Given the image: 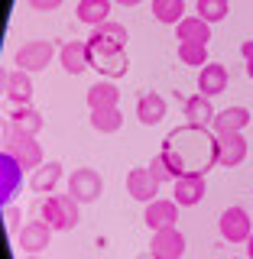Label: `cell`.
Segmentation results:
<instances>
[{
  "label": "cell",
  "mask_w": 253,
  "mask_h": 259,
  "mask_svg": "<svg viewBox=\"0 0 253 259\" xmlns=\"http://www.w3.org/2000/svg\"><path fill=\"white\" fill-rule=\"evenodd\" d=\"M159 156L166 159V165L172 168L175 178L208 175V168L218 165V136L211 133V130L185 123V126H178L166 136Z\"/></svg>",
  "instance_id": "1"
},
{
  "label": "cell",
  "mask_w": 253,
  "mask_h": 259,
  "mask_svg": "<svg viewBox=\"0 0 253 259\" xmlns=\"http://www.w3.org/2000/svg\"><path fill=\"white\" fill-rule=\"evenodd\" d=\"M39 221H46L52 230H75L81 221V207L71 194H49L39 204Z\"/></svg>",
  "instance_id": "2"
},
{
  "label": "cell",
  "mask_w": 253,
  "mask_h": 259,
  "mask_svg": "<svg viewBox=\"0 0 253 259\" xmlns=\"http://www.w3.org/2000/svg\"><path fill=\"white\" fill-rule=\"evenodd\" d=\"M4 152H7L10 162H16V168H23V172H36V168L43 165V146H39L36 136L10 130L7 140H4Z\"/></svg>",
  "instance_id": "3"
},
{
  "label": "cell",
  "mask_w": 253,
  "mask_h": 259,
  "mask_svg": "<svg viewBox=\"0 0 253 259\" xmlns=\"http://www.w3.org/2000/svg\"><path fill=\"white\" fill-rule=\"evenodd\" d=\"M88 55H91V68L101 71L104 78H124L130 62L127 52L120 46H107V42H97V39H88Z\"/></svg>",
  "instance_id": "4"
},
{
  "label": "cell",
  "mask_w": 253,
  "mask_h": 259,
  "mask_svg": "<svg viewBox=\"0 0 253 259\" xmlns=\"http://www.w3.org/2000/svg\"><path fill=\"white\" fill-rule=\"evenodd\" d=\"M104 191V178L94 168H75L68 175V194L78 201V204H94Z\"/></svg>",
  "instance_id": "5"
},
{
  "label": "cell",
  "mask_w": 253,
  "mask_h": 259,
  "mask_svg": "<svg viewBox=\"0 0 253 259\" xmlns=\"http://www.w3.org/2000/svg\"><path fill=\"white\" fill-rule=\"evenodd\" d=\"M55 59V46L46 42V39H32V42H23L20 49H16V68L23 71H43L49 68V62Z\"/></svg>",
  "instance_id": "6"
},
{
  "label": "cell",
  "mask_w": 253,
  "mask_h": 259,
  "mask_svg": "<svg viewBox=\"0 0 253 259\" xmlns=\"http://www.w3.org/2000/svg\"><path fill=\"white\" fill-rule=\"evenodd\" d=\"M150 256L153 259H182L185 256V233L178 227H162L150 240Z\"/></svg>",
  "instance_id": "7"
},
{
  "label": "cell",
  "mask_w": 253,
  "mask_h": 259,
  "mask_svg": "<svg viewBox=\"0 0 253 259\" xmlns=\"http://www.w3.org/2000/svg\"><path fill=\"white\" fill-rule=\"evenodd\" d=\"M218 230H221V237L227 243H247L250 240V233H253V227H250V214L243 207H227L224 214H221V221H218Z\"/></svg>",
  "instance_id": "8"
},
{
  "label": "cell",
  "mask_w": 253,
  "mask_h": 259,
  "mask_svg": "<svg viewBox=\"0 0 253 259\" xmlns=\"http://www.w3.org/2000/svg\"><path fill=\"white\" fill-rule=\"evenodd\" d=\"M159 178L150 172V168H130L127 172V194L140 204H150V201L159 198Z\"/></svg>",
  "instance_id": "9"
},
{
  "label": "cell",
  "mask_w": 253,
  "mask_h": 259,
  "mask_svg": "<svg viewBox=\"0 0 253 259\" xmlns=\"http://www.w3.org/2000/svg\"><path fill=\"white\" fill-rule=\"evenodd\" d=\"M52 227H49L46 221H32L26 224L20 230V237H16V243H20V249L26 256H39V253H46L49 249V243H52Z\"/></svg>",
  "instance_id": "10"
},
{
  "label": "cell",
  "mask_w": 253,
  "mask_h": 259,
  "mask_svg": "<svg viewBox=\"0 0 253 259\" xmlns=\"http://www.w3.org/2000/svg\"><path fill=\"white\" fill-rule=\"evenodd\" d=\"M4 94H7L10 104H16V107H26V104L32 101V78H29V71H23V68L7 71L4 75Z\"/></svg>",
  "instance_id": "11"
},
{
  "label": "cell",
  "mask_w": 253,
  "mask_h": 259,
  "mask_svg": "<svg viewBox=\"0 0 253 259\" xmlns=\"http://www.w3.org/2000/svg\"><path fill=\"white\" fill-rule=\"evenodd\" d=\"M205 191H208L205 175H182V178H175V185H172V201L178 207H189V204H198V201L205 198Z\"/></svg>",
  "instance_id": "12"
},
{
  "label": "cell",
  "mask_w": 253,
  "mask_h": 259,
  "mask_svg": "<svg viewBox=\"0 0 253 259\" xmlns=\"http://www.w3.org/2000/svg\"><path fill=\"white\" fill-rule=\"evenodd\" d=\"M143 221L150 230H162V227H175L178 224V204L175 201H166V198H156L150 201L143 210Z\"/></svg>",
  "instance_id": "13"
},
{
  "label": "cell",
  "mask_w": 253,
  "mask_h": 259,
  "mask_svg": "<svg viewBox=\"0 0 253 259\" xmlns=\"http://www.w3.org/2000/svg\"><path fill=\"white\" fill-rule=\"evenodd\" d=\"M227 84H231V75L221 62H208L205 68H198V94L205 97H214V94H224Z\"/></svg>",
  "instance_id": "14"
},
{
  "label": "cell",
  "mask_w": 253,
  "mask_h": 259,
  "mask_svg": "<svg viewBox=\"0 0 253 259\" xmlns=\"http://www.w3.org/2000/svg\"><path fill=\"white\" fill-rule=\"evenodd\" d=\"M243 159H247V140H243V133L218 136V165L237 168Z\"/></svg>",
  "instance_id": "15"
},
{
  "label": "cell",
  "mask_w": 253,
  "mask_h": 259,
  "mask_svg": "<svg viewBox=\"0 0 253 259\" xmlns=\"http://www.w3.org/2000/svg\"><path fill=\"white\" fill-rule=\"evenodd\" d=\"M59 62L62 68L68 71V75H81V71L91 68V55H88V42H81V39H71V42H65L59 49Z\"/></svg>",
  "instance_id": "16"
},
{
  "label": "cell",
  "mask_w": 253,
  "mask_h": 259,
  "mask_svg": "<svg viewBox=\"0 0 253 259\" xmlns=\"http://www.w3.org/2000/svg\"><path fill=\"white\" fill-rule=\"evenodd\" d=\"M182 110H185V120H189L192 126H201V130H208L211 123H214V104H211V97L205 94H192V97H185V104H182Z\"/></svg>",
  "instance_id": "17"
},
{
  "label": "cell",
  "mask_w": 253,
  "mask_h": 259,
  "mask_svg": "<svg viewBox=\"0 0 253 259\" xmlns=\"http://www.w3.org/2000/svg\"><path fill=\"white\" fill-rule=\"evenodd\" d=\"M166 97L156 94V91H146L140 94V101H136V120H140L143 126H156L166 120Z\"/></svg>",
  "instance_id": "18"
},
{
  "label": "cell",
  "mask_w": 253,
  "mask_h": 259,
  "mask_svg": "<svg viewBox=\"0 0 253 259\" xmlns=\"http://www.w3.org/2000/svg\"><path fill=\"white\" fill-rule=\"evenodd\" d=\"M250 123V110L247 107H227L214 117V123H211V133L214 136H227V133H240V130H247Z\"/></svg>",
  "instance_id": "19"
},
{
  "label": "cell",
  "mask_w": 253,
  "mask_h": 259,
  "mask_svg": "<svg viewBox=\"0 0 253 259\" xmlns=\"http://www.w3.org/2000/svg\"><path fill=\"white\" fill-rule=\"evenodd\" d=\"M62 182V162H43L36 172L29 175V191L36 194H52L55 185Z\"/></svg>",
  "instance_id": "20"
},
{
  "label": "cell",
  "mask_w": 253,
  "mask_h": 259,
  "mask_svg": "<svg viewBox=\"0 0 253 259\" xmlns=\"http://www.w3.org/2000/svg\"><path fill=\"white\" fill-rule=\"evenodd\" d=\"M111 7H114V0H78V23H85V26H101V23H107L111 20Z\"/></svg>",
  "instance_id": "21"
},
{
  "label": "cell",
  "mask_w": 253,
  "mask_h": 259,
  "mask_svg": "<svg viewBox=\"0 0 253 259\" xmlns=\"http://www.w3.org/2000/svg\"><path fill=\"white\" fill-rule=\"evenodd\" d=\"M43 126H46V120H43V113L32 107V104H26V107H16V110L10 113V130H16V133L36 136Z\"/></svg>",
  "instance_id": "22"
},
{
  "label": "cell",
  "mask_w": 253,
  "mask_h": 259,
  "mask_svg": "<svg viewBox=\"0 0 253 259\" xmlns=\"http://www.w3.org/2000/svg\"><path fill=\"white\" fill-rule=\"evenodd\" d=\"M120 104V88L114 81H97V84L88 88V107L91 110H107Z\"/></svg>",
  "instance_id": "23"
},
{
  "label": "cell",
  "mask_w": 253,
  "mask_h": 259,
  "mask_svg": "<svg viewBox=\"0 0 253 259\" xmlns=\"http://www.w3.org/2000/svg\"><path fill=\"white\" fill-rule=\"evenodd\" d=\"M175 36H178V42H205V46H208V39H211V23H205L198 13H195V16H185V20L175 26Z\"/></svg>",
  "instance_id": "24"
},
{
  "label": "cell",
  "mask_w": 253,
  "mask_h": 259,
  "mask_svg": "<svg viewBox=\"0 0 253 259\" xmlns=\"http://www.w3.org/2000/svg\"><path fill=\"white\" fill-rule=\"evenodd\" d=\"M153 16L166 26H178L185 20V0H153Z\"/></svg>",
  "instance_id": "25"
},
{
  "label": "cell",
  "mask_w": 253,
  "mask_h": 259,
  "mask_svg": "<svg viewBox=\"0 0 253 259\" xmlns=\"http://www.w3.org/2000/svg\"><path fill=\"white\" fill-rule=\"evenodd\" d=\"M91 39L124 49V46H127V39H130V32H127V26H120V23L107 20V23H101V26H94V29H91Z\"/></svg>",
  "instance_id": "26"
},
{
  "label": "cell",
  "mask_w": 253,
  "mask_h": 259,
  "mask_svg": "<svg viewBox=\"0 0 253 259\" xmlns=\"http://www.w3.org/2000/svg\"><path fill=\"white\" fill-rule=\"evenodd\" d=\"M91 126L97 133H117V130H124V113H120V107L91 110Z\"/></svg>",
  "instance_id": "27"
},
{
  "label": "cell",
  "mask_w": 253,
  "mask_h": 259,
  "mask_svg": "<svg viewBox=\"0 0 253 259\" xmlns=\"http://www.w3.org/2000/svg\"><path fill=\"white\" fill-rule=\"evenodd\" d=\"M178 62L192 65V68H205L208 65V46L205 42H178Z\"/></svg>",
  "instance_id": "28"
},
{
  "label": "cell",
  "mask_w": 253,
  "mask_h": 259,
  "mask_svg": "<svg viewBox=\"0 0 253 259\" xmlns=\"http://www.w3.org/2000/svg\"><path fill=\"white\" fill-rule=\"evenodd\" d=\"M231 13V0H198V16L205 23H221Z\"/></svg>",
  "instance_id": "29"
},
{
  "label": "cell",
  "mask_w": 253,
  "mask_h": 259,
  "mask_svg": "<svg viewBox=\"0 0 253 259\" xmlns=\"http://www.w3.org/2000/svg\"><path fill=\"white\" fill-rule=\"evenodd\" d=\"M150 172H153V175H156V178H159V182H175V175H172V168H169V165H166V159H162V156H156V159H153V162H150Z\"/></svg>",
  "instance_id": "30"
},
{
  "label": "cell",
  "mask_w": 253,
  "mask_h": 259,
  "mask_svg": "<svg viewBox=\"0 0 253 259\" xmlns=\"http://www.w3.org/2000/svg\"><path fill=\"white\" fill-rule=\"evenodd\" d=\"M26 4L32 7V10H39V13H52V10L62 7V0H26Z\"/></svg>",
  "instance_id": "31"
},
{
  "label": "cell",
  "mask_w": 253,
  "mask_h": 259,
  "mask_svg": "<svg viewBox=\"0 0 253 259\" xmlns=\"http://www.w3.org/2000/svg\"><path fill=\"white\" fill-rule=\"evenodd\" d=\"M240 52H243V62H247V75L253 78V39L240 46Z\"/></svg>",
  "instance_id": "32"
},
{
  "label": "cell",
  "mask_w": 253,
  "mask_h": 259,
  "mask_svg": "<svg viewBox=\"0 0 253 259\" xmlns=\"http://www.w3.org/2000/svg\"><path fill=\"white\" fill-rule=\"evenodd\" d=\"M114 4H120V7H136L140 0H114Z\"/></svg>",
  "instance_id": "33"
},
{
  "label": "cell",
  "mask_w": 253,
  "mask_h": 259,
  "mask_svg": "<svg viewBox=\"0 0 253 259\" xmlns=\"http://www.w3.org/2000/svg\"><path fill=\"white\" fill-rule=\"evenodd\" d=\"M247 249H250V256H247V259H253V233H250V240H247Z\"/></svg>",
  "instance_id": "34"
},
{
  "label": "cell",
  "mask_w": 253,
  "mask_h": 259,
  "mask_svg": "<svg viewBox=\"0 0 253 259\" xmlns=\"http://www.w3.org/2000/svg\"><path fill=\"white\" fill-rule=\"evenodd\" d=\"M26 259H39V256H26Z\"/></svg>",
  "instance_id": "35"
}]
</instances>
